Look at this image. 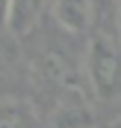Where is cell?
I'll use <instances>...</instances> for the list:
<instances>
[{
    "mask_svg": "<svg viewBox=\"0 0 121 128\" xmlns=\"http://www.w3.org/2000/svg\"><path fill=\"white\" fill-rule=\"evenodd\" d=\"M87 78L100 100L121 96V50L113 39L97 35L87 48Z\"/></svg>",
    "mask_w": 121,
    "mask_h": 128,
    "instance_id": "cell-1",
    "label": "cell"
},
{
    "mask_svg": "<svg viewBox=\"0 0 121 128\" xmlns=\"http://www.w3.org/2000/svg\"><path fill=\"white\" fill-rule=\"evenodd\" d=\"M54 0H11L7 18V33L17 37L33 33L48 13H52Z\"/></svg>",
    "mask_w": 121,
    "mask_h": 128,
    "instance_id": "cell-2",
    "label": "cell"
},
{
    "mask_svg": "<svg viewBox=\"0 0 121 128\" xmlns=\"http://www.w3.org/2000/svg\"><path fill=\"white\" fill-rule=\"evenodd\" d=\"M52 15L69 33H87L93 24V0H54Z\"/></svg>",
    "mask_w": 121,
    "mask_h": 128,
    "instance_id": "cell-3",
    "label": "cell"
},
{
    "mask_svg": "<svg viewBox=\"0 0 121 128\" xmlns=\"http://www.w3.org/2000/svg\"><path fill=\"white\" fill-rule=\"evenodd\" d=\"M39 70L46 80H50L52 85H59V87H71V82L76 80L71 61L59 48H48L39 54Z\"/></svg>",
    "mask_w": 121,
    "mask_h": 128,
    "instance_id": "cell-4",
    "label": "cell"
},
{
    "mask_svg": "<svg viewBox=\"0 0 121 128\" xmlns=\"http://www.w3.org/2000/svg\"><path fill=\"white\" fill-rule=\"evenodd\" d=\"M0 128H43L33 104L17 98L0 100Z\"/></svg>",
    "mask_w": 121,
    "mask_h": 128,
    "instance_id": "cell-5",
    "label": "cell"
},
{
    "mask_svg": "<svg viewBox=\"0 0 121 128\" xmlns=\"http://www.w3.org/2000/svg\"><path fill=\"white\" fill-rule=\"evenodd\" d=\"M52 128H93V117L89 106H84L80 100L67 98L52 115L50 122Z\"/></svg>",
    "mask_w": 121,
    "mask_h": 128,
    "instance_id": "cell-6",
    "label": "cell"
},
{
    "mask_svg": "<svg viewBox=\"0 0 121 128\" xmlns=\"http://www.w3.org/2000/svg\"><path fill=\"white\" fill-rule=\"evenodd\" d=\"M20 63V48L11 33L0 30V80H9Z\"/></svg>",
    "mask_w": 121,
    "mask_h": 128,
    "instance_id": "cell-7",
    "label": "cell"
},
{
    "mask_svg": "<svg viewBox=\"0 0 121 128\" xmlns=\"http://www.w3.org/2000/svg\"><path fill=\"white\" fill-rule=\"evenodd\" d=\"M9 4H11V0H0V30H7V18H9Z\"/></svg>",
    "mask_w": 121,
    "mask_h": 128,
    "instance_id": "cell-8",
    "label": "cell"
},
{
    "mask_svg": "<svg viewBox=\"0 0 121 128\" xmlns=\"http://www.w3.org/2000/svg\"><path fill=\"white\" fill-rule=\"evenodd\" d=\"M113 128H121V117H119L117 122H115V126H113Z\"/></svg>",
    "mask_w": 121,
    "mask_h": 128,
    "instance_id": "cell-9",
    "label": "cell"
},
{
    "mask_svg": "<svg viewBox=\"0 0 121 128\" xmlns=\"http://www.w3.org/2000/svg\"><path fill=\"white\" fill-rule=\"evenodd\" d=\"M119 33H121V7H119Z\"/></svg>",
    "mask_w": 121,
    "mask_h": 128,
    "instance_id": "cell-10",
    "label": "cell"
}]
</instances>
